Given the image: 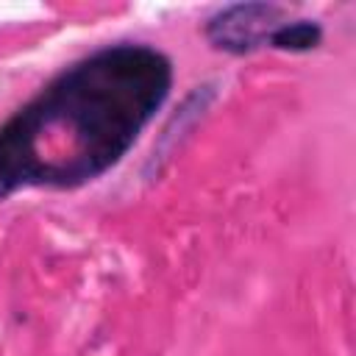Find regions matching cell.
<instances>
[{
    "instance_id": "7a4b0ae2",
    "label": "cell",
    "mask_w": 356,
    "mask_h": 356,
    "mask_svg": "<svg viewBox=\"0 0 356 356\" xmlns=\"http://www.w3.org/2000/svg\"><path fill=\"white\" fill-rule=\"evenodd\" d=\"M286 22V11L275 3H231L214 11L206 25L203 36L214 50L245 56L259 47H267L273 33Z\"/></svg>"
},
{
    "instance_id": "3957f363",
    "label": "cell",
    "mask_w": 356,
    "mask_h": 356,
    "mask_svg": "<svg viewBox=\"0 0 356 356\" xmlns=\"http://www.w3.org/2000/svg\"><path fill=\"white\" fill-rule=\"evenodd\" d=\"M323 42V28L314 19H286L270 39L267 47L289 50V53H309Z\"/></svg>"
},
{
    "instance_id": "6da1fadb",
    "label": "cell",
    "mask_w": 356,
    "mask_h": 356,
    "mask_svg": "<svg viewBox=\"0 0 356 356\" xmlns=\"http://www.w3.org/2000/svg\"><path fill=\"white\" fill-rule=\"evenodd\" d=\"M172 89L153 44H106L50 78L0 125V203L31 189H78L117 167Z\"/></svg>"
}]
</instances>
